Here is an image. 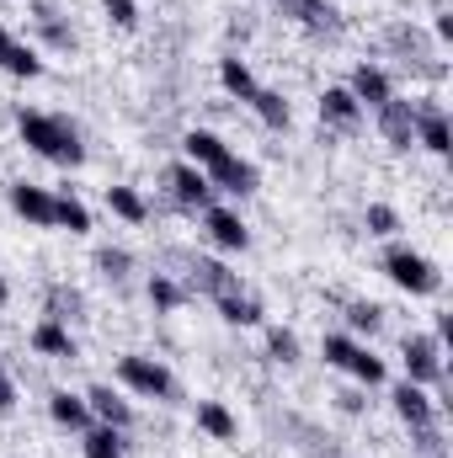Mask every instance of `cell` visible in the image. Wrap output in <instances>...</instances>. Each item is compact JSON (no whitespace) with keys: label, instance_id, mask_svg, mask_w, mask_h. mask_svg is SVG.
<instances>
[{"label":"cell","instance_id":"1","mask_svg":"<svg viewBox=\"0 0 453 458\" xmlns=\"http://www.w3.org/2000/svg\"><path fill=\"white\" fill-rule=\"evenodd\" d=\"M16 133L32 155L54 160V165H81L86 160V144H81V128L70 117H54V113H16Z\"/></svg>","mask_w":453,"mask_h":458},{"label":"cell","instance_id":"2","mask_svg":"<svg viewBox=\"0 0 453 458\" xmlns=\"http://www.w3.org/2000/svg\"><path fill=\"white\" fill-rule=\"evenodd\" d=\"M384 272H389L395 288H406V293H416V299L443 293V272H438L422 250H411V245H389V250H384Z\"/></svg>","mask_w":453,"mask_h":458},{"label":"cell","instance_id":"3","mask_svg":"<svg viewBox=\"0 0 453 458\" xmlns=\"http://www.w3.org/2000/svg\"><path fill=\"white\" fill-rule=\"evenodd\" d=\"M117 378H123L133 394H144V400H171V394H176L171 368H166V362H155V357H144V352L117 357Z\"/></svg>","mask_w":453,"mask_h":458},{"label":"cell","instance_id":"4","mask_svg":"<svg viewBox=\"0 0 453 458\" xmlns=\"http://www.w3.org/2000/svg\"><path fill=\"white\" fill-rule=\"evenodd\" d=\"M400 357H406V378L411 384H449V362H443V342L438 336H406L400 342Z\"/></svg>","mask_w":453,"mask_h":458},{"label":"cell","instance_id":"5","mask_svg":"<svg viewBox=\"0 0 453 458\" xmlns=\"http://www.w3.org/2000/svg\"><path fill=\"white\" fill-rule=\"evenodd\" d=\"M166 192H171V208H214L209 171H198L192 160H176V165H166Z\"/></svg>","mask_w":453,"mask_h":458},{"label":"cell","instance_id":"6","mask_svg":"<svg viewBox=\"0 0 453 458\" xmlns=\"http://www.w3.org/2000/svg\"><path fill=\"white\" fill-rule=\"evenodd\" d=\"M187 293H209L219 304L229 293H240V272H229L214 256H187Z\"/></svg>","mask_w":453,"mask_h":458},{"label":"cell","instance_id":"7","mask_svg":"<svg viewBox=\"0 0 453 458\" xmlns=\"http://www.w3.org/2000/svg\"><path fill=\"white\" fill-rule=\"evenodd\" d=\"M411 117H416V144L432 149V155H449L453 133H449V113H443V102H438V97H422V102H411Z\"/></svg>","mask_w":453,"mask_h":458},{"label":"cell","instance_id":"8","mask_svg":"<svg viewBox=\"0 0 453 458\" xmlns=\"http://www.w3.org/2000/svg\"><path fill=\"white\" fill-rule=\"evenodd\" d=\"M278 5H283V16H294L304 32H326V38H337L341 27H346L331 0H278Z\"/></svg>","mask_w":453,"mask_h":458},{"label":"cell","instance_id":"9","mask_svg":"<svg viewBox=\"0 0 453 458\" xmlns=\"http://www.w3.org/2000/svg\"><path fill=\"white\" fill-rule=\"evenodd\" d=\"M389 400H395V416H400L406 427H427V421H438V400L427 394V384H411V378H400Z\"/></svg>","mask_w":453,"mask_h":458},{"label":"cell","instance_id":"10","mask_svg":"<svg viewBox=\"0 0 453 458\" xmlns=\"http://www.w3.org/2000/svg\"><path fill=\"white\" fill-rule=\"evenodd\" d=\"M86 405H91V421L97 427H113V432H128L133 427V405L117 389H107V384H91L86 389Z\"/></svg>","mask_w":453,"mask_h":458},{"label":"cell","instance_id":"11","mask_svg":"<svg viewBox=\"0 0 453 458\" xmlns=\"http://www.w3.org/2000/svg\"><path fill=\"white\" fill-rule=\"evenodd\" d=\"M11 208H16L32 229H54V192L38 187V182H16V187H11Z\"/></svg>","mask_w":453,"mask_h":458},{"label":"cell","instance_id":"12","mask_svg":"<svg viewBox=\"0 0 453 458\" xmlns=\"http://www.w3.org/2000/svg\"><path fill=\"white\" fill-rule=\"evenodd\" d=\"M373 113H379V133L389 139V149H411V144H416V117H411V102L389 97V102H379Z\"/></svg>","mask_w":453,"mask_h":458},{"label":"cell","instance_id":"13","mask_svg":"<svg viewBox=\"0 0 453 458\" xmlns=\"http://www.w3.org/2000/svg\"><path fill=\"white\" fill-rule=\"evenodd\" d=\"M256 182H261V176H256V165H251V160H240L235 149H229L214 171H209V187H214V192H235V198L256 192Z\"/></svg>","mask_w":453,"mask_h":458},{"label":"cell","instance_id":"14","mask_svg":"<svg viewBox=\"0 0 453 458\" xmlns=\"http://www.w3.org/2000/svg\"><path fill=\"white\" fill-rule=\"evenodd\" d=\"M321 123H326V128H341V133H352V128L363 123V102H357L346 86H326V91H321Z\"/></svg>","mask_w":453,"mask_h":458},{"label":"cell","instance_id":"15","mask_svg":"<svg viewBox=\"0 0 453 458\" xmlns=\"http://www.w3.org/2000/svg\"><path fill=\"white\" fill-rule=\"evenodd\" d=\"M203 229H209V240H214L219 250H245V245H251V229L240 225L235 208H203Z\"/></svg>","mask_w":453,"mask_h":458},{"label":"cell","instance_id":"16","mask_svg":"<svg viewBox=\"0 0 453 458\" xmlns=\"http://www.w3.org/2000/svg\"><path fill=\"white\" fill-rule=\"evenodd\" d=\"M32 352L38 357H54V362H75V336H70V326H59V320H38L32 326Z\"/></svg>","mask_w":453,"mask_h":458},{"label":"cell","instance_id":"17","mask_svg":"<svg viewBox=\"0 0 453 458\" xmlns=\"http://www.w3.org/2000/svg\"><path fill=\"white\" fill-rule=\"evenodd\" d=\"M346 91H352V97L363 102V113L395 97V86H389V75H384L379 64H357V70H352V81H346Z\"/></svg>","mask_w":453,"mask_h":458},{"label":"cell","instance_id":"18","mask_svg":"<svg viewBox=\"0 0 453 458\" xmlns=\"http://www.w3.org/2000/svg\"><path fill=\"white\" fill-rule=\"evenodd\" d=\"M48 416H54L64 432H86V427H97L86 394H70V389H54V394H48Z\"/></svg>","mask_w":453,"mask_h":458},{"label":"cell","instance_id":"19","mask_svg":"<svg viewBox=\"0 0 453 458\" xmlns=\"http://www.w3.org/2000/svg\"><path fill=\"white\" fill-rule=\"evenodd\" d=\"M182 149H187V160H192L198 171H214V165L229 155V144L219 139V133H209V128H192V133H182Z\"/></svg>","mask_w":453,"mask_h":458},{"label":"cell","instance_id":"20","mask_svg":"<svg viewBox=\"0 0 453 458\" xmlns=\"http://www.w3.org/2000/svg\"><path fill=\"white\" fill-rule=\"evenodd\" d=\"M43 315H48V320H59V326L81 320V315H86L81 288H70V283H48V293H43Z\"/></svg>","mask_w":453,"mask_h":458},{"label":"cell","instance_id":"21","mask_svg":"<svg viewBox=\"0 0 453 458\" xmlns=\"http://www.w3.org/2000/svg\"><path fill=\"white\" fill-rule=\"evenodd\" d=\"M198 432H209L214 443H235L240 421H235V411L225 400H198Z\"/></svg>","mask_w":453,"mask_h":458},{"label":"cell","instance_id":"22","mask_svg":"<svg viewBox=\"0 0 453 458\" xmlns=\"http://www.w3.org/2000/svg\"><path fill=\"white\" fill-rule=\"evenodd\" d=\"M144 293H150V304L160 310V315H171V310H182L192 293H187V283H176L171 272H150V283H144Z\"/></svg>","mask_w":453,"mask_h":458},{"label":"cell","instance_id":"23","mask_svg":"<svg viewBox=\"0 0 453 458\" xmlns=\"http://www.w3.org/2000/svg\"><path fill=\"white\" fill-rule=\"evenodd\" d=\"M0 70L16 75V81H38V75H43V59H38L32 43H16V38H11V43L0 48Z\"/></svg>","mask_w":453,"mask_h":458},{"label":"cell","instance_id":"24","mask_svg":"<svg viewBox=\"0 0 453 458\" xmlns=\"http://www.w3.org/2000/svg\"><path fill=\"white\" fill-rule=\"evenodd\" d=\"M219 86H225L235 102H251V97L261 91V81L251 75V64H245V59H219Z\"/></svg>","mask_w":453,"mask_h":458},{"label":"cell","instance_id":"25","mask_svg":"<svg viewBox=\"0 0 453 458\" xmlns=\"http://www.w3.org/2000/svg\"><path fill=\"white\" fill-rule=\"evenodd\" d=\"M81 454L86 458H128V443H123V432H113V427H86L81 432Z\"/></svg>","mask_w":453,"mask_h":458},{"label":"cell","instance_id":"26","mask_svg":"<svg viewBox=\"0 0 453 458\" xmlns=\"http://www.w3.org/2000/svg\"><path fill=\"white\" fill-rule=\"evenodd\" d=\"M245 107H251V113L261 117L267 128H288V123H294V113H288V102H283V91H272V86H261V91H256V97H251Z\"/></svg>","mask_w":453,"mask_h":458},{"label":"cell","instance_id":"27","mask_svg":"<svg viewBox=\"0 0 453 458\" xmlns=\"http://www.w3.org/2000/svg\"><path fill=\"white\" fill-rule=\"evenodd\" d=\"M54 229H70V234H86L91 229V208L70 192H54Z\"/></svg>","mask_w":453,"mask_h":458},{"label":"cell","instance_id":"28","mask_svg":"<svg viewBox=\"0 0 453 458\" xmlns=\"http://www.w3.org/2000/svg\"><path fill=\"white\" fill-rule=\"evenodd\" d=\"M219 315H225L229 326H261V299L256 293H229V299H219Z\"/></svg>","mask_w":453,"mask_h":458},{"label":"cell","instance_id":"29","mask_svg":"<svg viewBox=\"0 0 453 458\" xmlns=\"http://www.w3.org/2000/svg\"><path fill=\"white\" fill-rule=\"evenodd\" d=\"M107 208H113L117 219H128V225H144L150 219V203L133 187H107Z\"/></svg>","mask_w":453,"mask_h":458},{"label":"cell","instance_id":"30","mask_svg":"<svg viewBox=\"0 0 453 458\" xmlns=\"http://www.w3.org/2000/svg\"><path fill=\"white\" fill-rule=\"evenodd\" d=\"M346 326H352V336H373V331L384 326V310L368 304V299H352V304H346Z\"/></svg>","mask_w":453,"mask_h":458},{"label":"cell","instance_id":"31","mask_svg":"<svg viewBox=\"0 0 453 458\" xmlns=\"http://www.w3.org/2000/svg\"><path fill=\"white\" fill-rule=\"evenodd\" d=\"M346 373H352L363 389H373V384H384V357H373L368 346H357V352H352V362H346Z\"/></svg>","mask_w":453,"mask_h":458},{"label":"cell","instance_id":"32","mask_svg":"<svg viewBox=\"0 0 453 458\" xmlns=\"http://www.w3.org/2000/svg\"><path fill=\"white\" fill-rule=\"evenodd\" d=\"M97 272H102L107 283H128V272H133V256H128L123 245H102V250H97Z\"/></svg>","mask_w":453,"mask_h":458},{"label":"cell","instance_id":"33","mask_svg":"<svg viewBox=\"0 0 453 458\" xmlns=\"http://www.w3.org/2000/svg\"><path fill=\"white\" fill-rule=\"evenodd\" d=\"M389 48L406 54V64H427V43L416 38V27H389Z\"/></svg>","mask_w":453,"mask_h":458},{"label":"cell","instance_id":"34","mask_svg":"<svg viewBox=\"0 0 453 458\" xmlns=\"http://www.w3.org/2000/svg\"><path fill=\"white\" fill-rule=\"evenodd\" d=\"M32 21H38V32L48 38V48H75V32H70V27H59V16H54L48 5H38V16H32Z\"/></svg>","mask_w":453,"mask_h":458},{"label":"cell","instance_id":"35","mask_svg":"<svg viewBox=\"0 0 453 458\" xmlns=\"http://www.w3.org/2000/svg\"><path fill=\"white\" fill-rule=\"evenodd\" d=\"M267 357H272V362H283V368H288V362H299V336H294V331H283V326H272V331H267Z\"/></svg>","mask_w":453,"mask_h":458},{"label":"cell","instance_id":"36","mask_svg":"<svg viewBox=\"0 0 453 458\" xmlns=\"http://www.w3.org/2000/svg\"><path fill=\"white\" fill-rule=\"evenodd\" d=\"M363 225H368V234H379V240H389V234L400 229V214H395L389 203H368V214H363Z\"/></svg>","mask_w":453,"mask_h":458},{"label":"cell","instance_id":"37","mask_svg":"<svg viewBox=\"0 0 453 458\" xmlns=\"http://www.w3.org/2000/svg\"><path fill=\"white\" fill-rule=\"evenodd\" d=\"M352 352H357V342H352V336H326V342H321V357H326L331 368H341V373H346Z\"/></svg>","mask_w":453,"mask_h":458},{"label":"cell","instance_id":"38","mask_svg":"<svg viewBox=\"0 0 453 458\" xmlns=\"http://www.w3.org/2000/svg\"><path fill=\"white\" fill-rule=\"evenodd\" d=\"M102 11H107V21L113 27H139V0H102Z\"/></svg>","mask_w":453,"mask_h":458},{"label":"cell","instance_id":"39","mask_svg":"<svg viewBox=\"0 0 453 458\" xmlns=\"http://www.w3.org/2000/svg\"><path fill=\"white\" fill-rule=\"evenodd\" d=\"M11 411H16V378L0 373V416H11Z\"/></svg>","mask_w":453,"mask_h":458},{"label":"cell","instance_id":"40","mask_svg":"<svg viewBox=\"0 0 453 458\" xmlns=\"http://www.w3.org/2000/svg\"><path fill=\"white\" fill-rule=\"evenodd\" d=\"M337 405L346 416H357V411H363V389H337Z\"/></svg>","mask_w":453,"mask_h":458},{"label":"cell","instance_id":"41","mask_svg":"<svg viewBox=\"0 0 453 458\" xmlns=\"http://www.w3.org/2000/svg\"><path fill=\"white\" fill-rule=\"evenodd\" d=\"M432 32H438V43H453V16H449V11H438V16H432Z\"/></svg>","mask_w":453,"mask_h":458},{"label":"cell","instance_id":"42","mask_svg":"<svg viewBox=\"0 0 453 458\" xmlns=\"http://www.w3.org/2000/svg\"><path fill=\"white\" fill-rule=\"evenodd\" d=\"M0 304H11V283L5 277H0Z\"/></svg>","mask_w":453,"mask_h":458},{"label":"cell","instance_id":"43","mask_svg":"<svg viewBox=\"0 0 453 458\" xmlns=\"http://www.w3.org/2000/svg\"><path fill=\"white\" fill-rule=\"evenodd\" d=\"M5 43H11V32H5V21H0V48H5Z\"/></svg>","mask_w":453,"mask_h":458}]
</instances>
